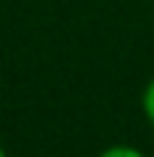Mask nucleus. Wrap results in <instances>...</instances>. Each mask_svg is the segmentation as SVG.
I'll list each match as a JSON object with an SVG mask.
<instances>
[{
	"label": "nucleus",
	"mask_w": 154,
	"mask_h": 157,
	"mask_svg": "<svg viewBox=\"0 0 154 157\" xmlns=\"http://www.w3.org/2000/svg\"><path fill=\"white\" fill-rule=\"evenodd\" d=\"M97 157H148V154H145V151H139L136 145H124V142H118V145L103 148Z\"/></svg>",
	"instance_id": "f257e3e1"
},
{
	"label": "nucleus",
	"mask_w": 154,
	"mask_h": 157,
	"mask_svg": "<svg viewBox=\"0 0 154 157\" xmlns=\"http://www.w3.org/2000/svg\"><path fill=\"white\" fill-rule=\"evenodd\" d=\"M0 157H9V154H6V148H3V142H0Z\"/></svg>",
	"instance_id": "7ed1b4c3"
},
{
	"label": "nucleus",
	"mask_w": 154,
	"mask_h": 157,
	"mask_svg": "<svg viewBox=\"0 0 154 157\" xmlns=\"http://www.w3.org/2000/svg\"><path fill=\"white\" fill-rule=\"evenodd\" d=\"M142 115L148 118V124L154 127V76L148 78V85L142 91Z\"/></svg>",
	"instance_id": "f03ea898"
}]
</instances>
